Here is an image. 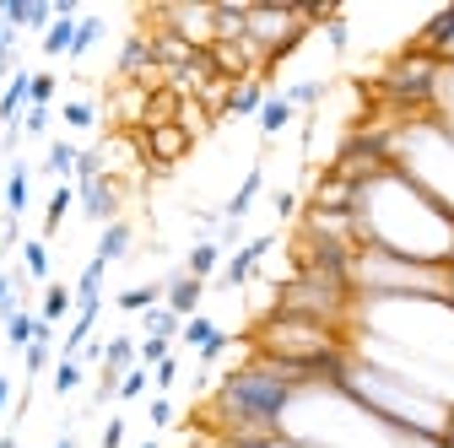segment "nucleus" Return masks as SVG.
<instances>
[{
  "mask_svg": "<svg viewBox=\"0 0 454 448\" xmlns=\"http://www.w3.org/2000/svg\"><path fill=\"white\" fill-rule=\"evenodd\" d=\"M22 275L27 282H38V287H49V243L43 238H22Z\"/></svg>",
  "mask_w": 454,
  "mask_h": 448,
  "instance_id": "aec40b11",
  "label": "nucleus"
},
{
  "mask_svg": "<svg viewBox=\"0 0 454 448\" xmlns=\"http://www.w3.org/2000/svg\"><path fill=\"white\" fill-rule=\"evenodd\" d=\"M0 448H22V443H17V432H6V437H0Z\"/></svg>",
  "mask_w": 454,
  "mask_h": 448,
  "instance_id": "79ce46f5",
  "label": "nucleus"
},
{
  "mask_svg": "<svg viewBox=\"0 0 454 448\" xmlns=\"http://www.w3.org/2000/svg\"><path fill=\"white\" fill-rule=\"evenodd\" d=\"M76 157H82V146H76V141H49L43 174H54L60 184H71V179H76Z\"/></svg>",
  "mask_w": 454,
  "mask_h": 448,
  "instance_id": "dca6fc26",
  "label": "nucleus"
},
{
  "mask_svg": "<svg viewBox=\"0 0 454 448\" xmlns=\"http://www.w3.org/2000/svg\"><path fill=\"white\" fill-rule=\"evenodd\" d=\"M443 448H454V421H449V432H443Z\"/></svg>",
  "mask_w": 454,
  "mask_h": 448,
  "instance_id": "37998d69",
  "label": "nucleus"
},
{
  "mask_svg": "<svg viewBox=\"0 0 454 448\" xmlns=\"http://www.w3.org/2000/svg\"><path fill=\"white\" fill-rule=\"evenodd\" d=\"M146 421H152V432H162L168 421H174V400H168V395H157V400L146 406Z\"/></svg>",
  "mask_w": 454,
  "mask_h": 448,
  "instance_id": "c9c22d12",
  "label": "nucleus"
},
{
  "mask_svg": "<svg viewBox=\"0 0 454 448\" xmlns=\"http://www.w3.org/2000/svg\"><path fill=\"white\" fill-rule=\"evenodd\" d=\"M260 189H265V167L254 162V167H249V174H244V184L233 189V200H227V205H222V221H244V216H249V205L260 200Z\"/></svg>",
  "mask_w": 454,
  "mask_h": 448,
  "instance_id": "9b49d317",
  "label": "nucleus"
},
{
  "mask_svg": "<svg viewBox=\"0 0 454 448\" xmlns=\"http://www.w3.org/2000/svg\"><path fill=\"white\" fill-rule=\"evenodd\" d=\"M347 287H352V297H438V303H454V265H417V259H395V254L357 243L347 259Z\"/></svg>",
  "mask_w": 454,
  "mask_h": 448,
  "instance_id": "20e7f679",
  "label": "nucleus"
},
{
  "mask_svg": "<svg viewBox=\"0 0 454 448\" xmlns=\"http://www.w3.org/2000/svg\"><path fill=\"white\" fill-rule=\"evenodd\" d=\"M141 329H146V335H157V341H179L184 319H179L174 308H162V303H157V308H146V313H141Z\"/></svg>",
  "mask_w": 454,
  "mask_h": 448,
  "instance_id": "b1692460",
  "label": "nucleus"
},
{
  "mask_svg": "<svg viewBox=\"0 0 454 448\" xmlns=\"http://www.w3.org/2000/svg\"><path fill=\"white\" fill-rule=\"evenodd\" d=\"M200 292H206V282H195V275H184V270H168V282H162V308H174L179 319H195Z\"/></svg>",
  "mask_w": 454,
  "mask_h": 448,
  "instance_id": "6e6552de",
  "label": "nucleus"
},
{
  "mask_svg": "<svg viewBox=\"0 0 454 448\" xmlns=\"http://www.w3.org/2000/svg\"><path fill=\"white\" fill-rule=\"evenodd\" d=\"M325 92H330L325 81H293V87H281V97H287L293 108H319V103H325Z\"/></svg>",
  "mask_w": 454,
  "mask_h": 448,
  "instance_id": "cd10ccee",
  "label": "nucleus"
},
{
  "mask_svg": "<svg viewBox=\"0 0 454 448\" xmlns=\"http://www.w3.org/2000/svg\"><path fill=\"white\" fill-rule=\"evenodd\" d=\"M54 448H76V432H71V427H66V432H60V437H54Z\"/></svg>",
  "mask_w": 454,
  "mask_h": 448,
  "instance_id": "a19ab883",
  "label": "nucleus"
},
{
  "mask_svg": "<svg viewBox=\"0 0 454 448\" xmlns=\"http://www.w3.org/2000/svg\"><path fill=\"white\" fill-rule=\"evenodd\" d=\"M76 200H82V216L98 221V228H108V221H120V200H125V184L120 179H87L76 184Z\"/></svg>",
  "mask_w": 454,
  "mask_h": 448,
  "instance_id": "423d86ee",
  "label": "nucleus"
},
{
  "mask_svg": "<svg viewBox=\"0 0 454 448\" xmlns=\"http://www.w3.org/2000/svg\"><path fill=\"white\" fill-rule=\"evenodd\" d=\"M211 335H216V324H211V319H206V313H195V319H184V329H179V341H184V346H195V351H200V346H206V341H211Z\"/></svg>",
  "mask_w": 454,
  "mask_h": 448,
  "instance_id": "473e14b6",
  "label": "nucleus"
},
{
  "mask_svg": "<svg viewBox=\"0 0 454 448\" xmlns=\"http://www.w3.org/2000/svg\"><path fill=\"white\" fill-rule=\"evenodd\" d=\"M168 357H174V341H157V335L136 341V362H141V367H157V362H168Z\"/></svg>",
  "mask_w": 454,
  "mask_h": 448,
  "instance_id": "2f4dec72",
  "label": "nucleus"
},
{
  "mask_svg": "<svg viewBox=\"0 0 454 448\" xmlns=\"http://www.w3.org/2000/svg\"><path fill=\"white\" fill-rule=\"evenodd\" d=\"M265 81H239L233 97H227V120H260V108H265Z\"/></svg>",
  "mask_w": 454,
  "mask_h": 448,
  "instance_id": "f8f14e48",
  "label": "nucleus"
},
{
  "mask_svg": "<svg viewBox=\"0 0 454 448\" xmlns=\"http://www.w3.org/2000/svg\"><path fill=\"white\" fill-rule=\"evenodd\" d=\"M49 108H27V114H22V125H17V135H27V141H43L49 135Z\"/></svg>",
  "mask_w": 454,
  "mask_h": 448,
  "instance_id": "f704fd0d",
  "label": "nucleus"
},
{
  "mask_svg": "<svg viewBox=\"0 0 454 448\" xmlns=\"http://www.w3.org/2000/svg\"><path fill=\"white\" fill-rule=\"evenodd\" d=\"M152 383H157L162 395H168V389L179 383V357H168V362H157V367H152Z\"/></svg>",
  "mask_w": 454,
  "mask_h": 448,
  "instance_id": "e433bc0d",
  "label": "nucleus"
},
{
  "mask_svg": "<svg viewBox=\"0 0 454 448\" xmlns=\"http://www.w3.org/2000/svg\"><path fill=\"white\" fill-rule=\"evenodd\" d=\"M27 76L33 71H12V81L6 87H0V125H6V130H17L22 125V114H27Z\"/></svg>",
  "mask_w": 454,
  "mask_h": 448,
  "instance_id": "9d476101",
  "label": "nucleus"
},
{
  "mask_svg": "<svg viewBox=\"0 0 454 448\" xmlns=\"http://www.w3.org/2000/svg\"><path fill=\"white\" fill-rule=\"evenodd\" d=\"M293 211H298V195H293V189H276V216H281V221H287Z\"/></svg>",
  "mask_w": 454,
  "mask_h": 448,
  "instance_id": "58836bf2",
  "label": "nucleus"
},
{
  "mask_svg": "<svg viewBox=\"0 0 454 448\" xmlns=\"http://www.w3.org/2000/svg\"><path fill=\"white\" fill-rule=\"evenodd\" d=\"M174 125H179V130H184L190 141H200V135H211V114H206V108H200L195 97H190V103H179V120H174Z\"/></svg>",
  "mask_w": 454,
  "mask_h": 448,
  "instance_id": "a878e982",
  "label": "nucleus"
},
{
  "mask_svg": "<svg viewBox=\"0 0 454 448\" xmlns=\"http://www.w3.org/2000/svg\"><path fill=\"white\" fill-rule=\"evenodd\" d=\"M352 233L363 249L417 259V265H454V216L422 195L406 174L395 167H373L368 179H357L352 195Z\"/></svg>",
  "mask_w": 454,
  "mask_h": 448,
  "instance_id": "f257e3e1",
  "label": "nucleus"
},
{
  "mask_svg": "<svg viewBox=\"0 0 454 448\" xmlns=\"http://www.w3.org/2000/svg\"><path fill=\"white\" fill-rule=\"evenodd\" d=\"M76 22L82 17H54V27L38 38V49L49 54V60H60V54H71V38H76Z\"/></svg>",
  "mask_w": 454,
  "mask_h": 448,
  "instance_id": "5701e85b",
  "label": "nucleus"
},
{
  "mask_svg": "<svg viewBox=\"0 0 454 448\" xmlns=\"http://www.w3.org/2000/svg\"><path fill=\"white\" fill-rule=\"evenodd\" d=\"M146 389H152V367H141V362H136V367L120 378V395H114V400H125V406H130V400H141V395H146Z\"/></svg>",
  "mask_w": 454,
  "mask_h": 448,
  "instance_id": "7c9ffc66",
  "label": "nucleus"
},
{
  "mask_svg": "<svg viewBox=\"0 0 454 448\" xmlns=\"http://www.w3.org/2000/svg\"><path fill=\"white\" fill-rule=\"evenodd\" d=\"M54 92H60V76H54V71H33L27 76V108H49Z\"/></svg>",
  "mask_w": 454,
  "mask_h": 448,
  "instance_id": "bb28decb",
  "label": "nucleus"
},
{
  "mask_svg": "<svg viewBox=\"0 0 454 448\" xmlns=\"http://www.w3.org/2000/svg\"><path fill=\"white\" fill-rule=\"evenodd\" d=\"M325 378H330L347 400H357L368 416H379L384 427H401V432H417V437H443L449 421H454V406L422 395L417 383L395 378V373H384V367H373V362H363V357H352V351H340Z\"/></svg>",
  "mask_w": 454,
  "mask_h": 448,
  "instance_id": "f03ea898",
  "label": "nucleus"
},
{
  "mask_svg": "<svg viewBox=\"0 0 454 448\" xmlns=\"http://www.w3.org/2000/svg\"><path fill=\"white\" fill-rule=\"evenodd\" d=\"M103 33H108V22H103L98 12H82V22H76V38H71V54H66V60H76V66H82L87 54L98 49V38H103Z\"/></svg>",
  "mask_w": 454,
  "mask_h": 448,
  "instance_id": "2eb2a0df",
  "label": "nucleus"
},
{
  "mask_svg": "<svg viewBox=\"0 0 454 448\" xmlns=\"http://www.w3.org/2000/svg\"><path fill=\"white\" fill-rule=\"evenodd\" d=\"M27 200H33V167H27L22 157H12V174H6V195H0V211L22 221Z\"/></svg>",
  "mask_w": 454,
  "mask_h": 448,
  "instance_id": "1a4fd4ad",
  "label": "nucleus"
},
{
  "mask_svg": "<svg viewBox=\"0 0 454 448\" xmlns=\"http://www.w3.org/2000/svg\"><path fill=\"white\" fill-rule=\"evenodd\" d=\"M136 448H162V443H157V437H152V443H136Z\"/></svg>",
  "mask_w": 454,
  "mask_h": 448,
  "instance_id": "a18cd8bd",
  "label": "nucleus"
},
{
  "mask_svg": "<svg viewBox=\"0 0 454 448\" xmlns=\"http://www.w3.org/2000/svg\"><path fill=\"white\" fill-rule=\"evenodd\" d=\"M98 448H125V416H108V427H103V443Z\"/></svg>",
  "mask_w": 454,
  "mask_h": 448,
  "instance_id": "4c0bfd02",
  "label": "nucleus"
},
{
  "mask_svg": "<svg viewBox=\"0 0 454 448\" xmlns=\"http://www.w3.org/2000/svg\"><path fill=\"white\" fill-rule=\"evenodd\" d=\"M293 120H298V108L281 97V92H270V97H265V108H260V135H265V141H276Z\"/></svg>",
  "mask_w": 454,
  "mask_h": 448,
  "instance_id": "4468645a",
  "label": "nucleus"
},
{
  "mask_svg": "<svg viewBox=\"0 0 454 448\" xmlns=\"http://www.w3.org/2000/svg\"><path fill=\"white\" fill-rule=\"evenodd\" d=\"M12 389H17V383H12L6 373H0V416H12V406H17V395H12Z\"/></svg>",
  "mask_w": 454,
  "mask_h": 448,
  "instance_id": "ea45409f",
  "label": "nucleus"
},
{
  "mask_svg": "<svg viewBox=\"0 0 454 448\" xmlns=\"http://www.w3.org/2000/svg\"><path fill=\"white\" fill-rule=\"evenodd\" d=\"M433 120H443V125H449V135H454V114H433Z\"/></svg>",
  "mask_w": 454,
  "mask_h": 448,
  "instance_id": "c03bdc74",
  "label": "nucleus"
},
{
  "mask_svg": "<svg viewBox=\"0 0 454 448\" xmlns=\"http://www.w3.org/2000/svg\"><path fill=\"white\" fill-rule=\"evenodd\" d=\"M76 205V184H54V195H49V211H43V243L66 228V211Z\"/></svg>",
  "mask_w": 454,
  "mask_h": 448,
  "instance_id": "a211bd4d",
  "label": "nucleus"
},
{
  "mask_svg": "<svg viewBox=\"0 0 454 448\" xmlns=\"http://www.w3.org/2000/svg\"><path fill=\"white\" fill-rule=\"evenodd\" d=\"M184 275H195V282H211V275H222V249H216V238L190 249V259H184Z\"/></svg>",
  "mask_w": 454,
  "mask_h": 448,
  "instance_id": "412c9836",
  "label": "nucleus"
},
{
  "mask_svg": "<svg viewBox=\"0 0 454 448\" xmlns=\"http://www.w3.org/2000/svg\"><path fill=\"white\" fill-rule=\"evenodd\" d=\"M12 249H22V221L0 211V270H6V254Z\"/></svg>",
  "mask_w": 454,
  "mask_h": 448,
  "instance_id": "72a5a7b5",
  "label": "nucleus"
},
{
  "mask_svg": "<svg viewBox=\"0 0 454 448\" xmlns=\"http://www.w3.org/2000/svg\"><path fill=\"white\" fill-rule=\"evenodd\" d=\"M276 249V238L270 233H260V238H249V243H239L233 254H227V265H222V275H216V287H227V292H239V287H249L254 275H260V259Z\"/></svg>",
  "mask_w": 454,
  "mask_h": 448,
  "instance_id": "39448f33",
  "label": "nucleus"
},
{
  "mask_svg": "<svg viewBox=\"0 0 454 448\" xmlns=\"http://www.w3.org/2000/svg\"><path fill=\"white\" fill-rule=\"evenodd\" d=\"M384 162L395 174H406L422 195H433L454 216V135L433 114H411L401 125H389L384 135Z\"/></svg>",
  "mask_w": 454,
  "mask_h": 448,
  "instance_id": "7ed1b4c3",
  "label": "nucleus"
},
{
  "mask_svg": "<svg viewBox=\"0 0 454 448\" xmlns=\"http://www.w3.org/2000/svg\"><path fill=\"white\" fill-rule=\"evenodd\" d=\"M157 303H162V282H141V287H125L120 297H114V308H120V313H146Z\"/></svg>",
  "mask_w": 454,
  "mask_h": 448,
  "instance_id": "4be33fe9",
  "label": "nucleus"
},
{
  "mask_svg": "<svg viewBox=\"0 0 454 448\" xmlns=\"http://www.w3.org/2000/svg\"><path fill=\"white\" fill-rule=\"evenodd\" d=\"M130 243H136V233H130V221L120 216V221H108V228L98 233V259L103 265H114V259H125L130 254Z\"/></svg>",
  "mask_w": 454,
  "mask_h": 448,
  "instance_id": "ddd939ff",
  "label": "nucleus"
},
{
  "mask_svg": "<svg viewBox=\"0 0 454 448\" xmlns=\"http://www.w3.org/2000/svg\"><path fill=\"white\" fill-rule=\"evenodd\" d=\"M22 362H27V383H33L43 367H54V362H60V351H54V341H33V346L22 351Z\"/></svg>",
  "mask_w": 454,
  "mask_h": 448,
  "instance_id": "c756f323",
  "label": "nucleus"
},
{
  "mask_svg": "<svg viewBox=\"0 0 454 448\" xmlns=\"http://www.w3.org/2000/svg\"><path fill=\"white\" fill-rule=\"evenodd\" d=\"M38 329H43V319H38L33 308H17V313L6 319V341H12V351H27V346L38 341Z\"/></svg>",
  "mask_w": 454,
  "mask_h": 448,
  "instance_id": "6ab92c4d",
  "label": "nucleus"
},
{
  "mask_svg": "<svg viewBox=\"0 0 454 448\" xmlns=\"http://www.w3.org/2000/svg\"><path fill=\"white\" fill-rule=\"evenodd\" d=\"M0 17H6L17 33H49L54 27V6H49V0H0Z\"/></svg>",
  "mask_w": 454,
  "mask_h": 448,
  "instance_id": "0eeeda50",
  "label": "nucleus"
},
{
  "mask_svg": "<svg viewBox=\"0 0 454 448\" xmlns=\"http://www.w3.org/2000/svg\"><path fill=\"white\" fill-rule=\"evenodd\" d=\"M60 120H66V130H92V125H98V103L66 97V103H60Z\"/></svg>",
  "mask_w": 454,
  "mask_h": 448,
  "instance_id": "393cba45",
  "label": "nucleus"
},
{
  "mask_svg": "<svg viewBox=\"0 0 454 448\" xmlns=\"http://www.w3.org/2000/svg\"><path fill=\"white\" fill-rule=\"evenodd\" d=\"M71 308H76V292H71L66 282H49V287H43V303H38V319H43V324H60Z\"/></svg>",
  "mask_w": 454,
  "mask_h": 448,
  "instance_id": "f3484780",
  "label": "nucleus"
},
{
  "mask_svg": "<svg viewBox=\"0 0 454 448\" xmlns=\"http://www.w3.org/2000/svg\"><path fill=\"white\" fill-rule=\"evenodd\" d=\"M76 389H82V362L76 357H60V362H54V395H76Z\"/></svg>",
  "mask_w": 454,
  "mask_h": 448,
  "instance_id": "c85d7f7f",
  "label": "nucleus"
}]
</instances>
